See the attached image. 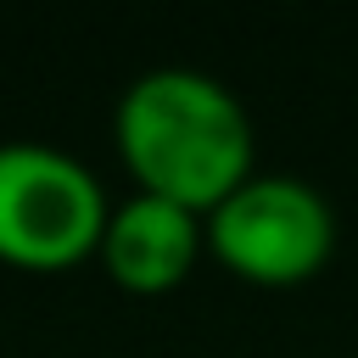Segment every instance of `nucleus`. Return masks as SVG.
Instances as JSON below:
<instances>
[{
	"label": "nucleus",
	"mask_w": 358,
	"mask_h": 358,
	"mask_svg": "<svg viewBox=\"0 0 358 358\" xmlns=\"http://www.w3.org/2000/svg\"><path fill=\"white\" fill-rule=\"evenodd\" d=\"M117 157L140 196L213 213L229 190L252 179V117L213 73L151 67L112 112Z\"/></svg>",
	"instance_id": "1"
},
{
	"label": "nucleus",
	"mask_w": 358,
	"mask_h": 358,
	"mask_svg": "<svg viewBox=\"0 0 358 358\" xmlns=\"http://www.w3.org/2000/svg\"><path fill=\"white\" fill-rule=\"evenodd\" d=\"M207 246V229H201V213L179 207V201H162V196H129L112 207L106 229H101V268L134 291V296H162L173 291L196 257Z\"/></svg>",
	"instance_id": "4"
},
{
	"label": "nucleus",
	"mask_w": 358,
	"mask_h": 358,
	"mask_svg": "<svg viewBox=\"0 0 358 358\" xmlns=\"http://www.w3.org/2000/svg\"><path fill=\"white\" fill-rule=\"evenodd\" d=\"M112 207L101 179L39 140H0V263L56 274L101 252Z\"/></svg>",
	"instance_id": "2"
},
{
	"label": "nucleus",
	"mask_w": 358,
	"mask_h": 358,
	"mask_svg": "<svg viewBox=\"0 0 358 358\" xmlns=\"http://www.w3.org/2000/svg\"><path fill=\"white\" fill-rule=\"evenodd\" d=\"M207 252L252 285H302L336 252L330 201L296 173H252L207 218Z\"/></svg>",
	"instance_id": "3"
}]
</instances>
